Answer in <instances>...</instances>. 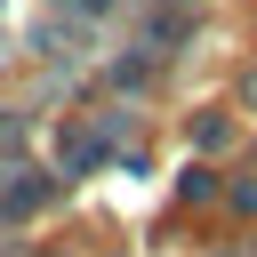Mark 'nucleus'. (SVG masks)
<instances>
[{
  "instance_id": "f257e3e1",
  "label": "nucleus",
  "mask_w": 257,
  "mask_h": 257,
  "mask_svg": "<svg viewBox=\"0 0 257 257\" xmlns=\"http://www.w3.org/2000/svg\"><path fill=\"white\" fill-rule=\"evenodd\" d=\"M40 201H48V185H40L32 169H24V185H0V217H24V209H40Z\"/></svg>"
},
{
  "instance_id": "7ed1b4c3",
  "label": "nucleus",
  "mask_w": 257,
  "mask_h": 257,
  "mask_svg": "<svg viewBox=\"0 0 257 257\" xmlns=\"http://www.w3.org/2000/svg\"><path fill=\"white\" fill-rule=\"evenodd\" d=\"M249 104H257V72H249Z\"/></svg>"
},
{
  "instance_id": "f03ea898",
  "label": "nucleus",
  "mask_w": 257,
  "mask_h": 257,
  "mask_svg": "<svg viewBox=\"0 0 257 257\" xmlns=\"http://www.w3.org/2000/svg\"><path fill=\"white\" fill-rule=\"evenodd\" d=\"M225 137H233V120H209V112L193 120V145H201V153H209V145H225Z\"/></svg>"
}]
</instances>
